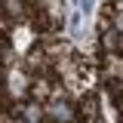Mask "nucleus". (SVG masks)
I'll return each instance as SVG.
<instances>
[{"label":"nucleus","instance_id":"obj_1","mask_svg":"<svg viewBox=\"0 0 123 123\" xmlns=\"http://www.w3.org/2000/svg\"><path fill=\"white\" fill-rule=\"evenodd\" d=\"M49 114H52L59 123H71V120H74V111H71V105H68V102H52Z\"/></svg>","mask_w":123,"mask_h":123},{"label":"nucleus","instance_id":"obj_3","mask_svg":"<svg viewBox=\"0 0 123 123\" xmlns=\"http://www.w3.org/2000/svg\"><path fill=\"white\" fill-rule=\"evenodd\" d=\"M117 28H120V31H123V12H120V15H117Z\"/></svg>","mask_w":123,"mask_h":123},{"label":"nucleus","instance_id":"obj_2","mask_svg":"<svg viewBox=\"0 0 123 123\" xmlns=\"http://www.w3.org/2000/svg\"><path fill=\"white\" fill-rule=\"evenodd\" d=\"M3 6L9 15H22V0H3Z\"/></svg>","mask_w":123,"mask_h":123}]
</instances>
